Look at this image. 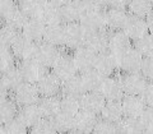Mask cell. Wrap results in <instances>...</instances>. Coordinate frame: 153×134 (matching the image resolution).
Segmentation results:
<instances>
[{
	"mask_svg": "<svg viewBox=\"0 0 153 134\" xmlns=\"http://www.w3.org/2000/svg\"><path fill=\"white\" fill-rule=\"evenodd\" d=\"M61 8V18L63 23H73L79 22L80 17L85 9L83 0H69Z\"/></svg>",
	"mask_w": 153,
	"mask_h": 134,
	"instance_id": "21",
	"label": "cell"
},
{
	"mask_svg": "<svg viewBox=\"0 0 153 134\" xmlns=\"http://www.w3.org/2000/svg\"><path fill=\"white\" fill-rule=\"evenodd\" d=\"M18 118L31 129L44 118V115L41 112L38 103H33V105H27V106H22L19 109Z\"/></svg>",
	"mask_w": 153,
	"mask_h": 134,
	"instance_id": "25",
	"label": "cell"
},
{
	"mask_svg": "<svg viewBox=\"0 0 153 134\" xmlns=\"http://www.w3.org/2000/svg\"><path fill=\"white\" fill-rule=\"evenodd\" d=\"M61 92H63V95H71V96H78V97H80V96L85 92L80 75H75L73 78H69L68 80L63 82Z\"/></svg>",
	"mask_w": 153,
	"mask_h": 134,
	"instance_id": "36",
	"label": "cell"
},
{
	"mask_svg": "<svg viewBox=\"0 0 153 134\" xmlns=\"http://www.w3.org/2000/svg\"><path fill=\"white\" fill-rule=\"evenodd\" d=\"M27 19H28V17L22 12V9L19 8L18 4H17V5L3 18V23H5V25L10 26L13 28H17V30L21 31L23 28V26H25Z\"/></svg>",
	"mask_w": 153,
	"mask_h": 134,
	"instance_id": "33",
	"label": "cell"
},
{
	"mask_svg": "<svg viewBox=\"0 0 153 134\" xmlns=\"http://www.w3.org/2000/svg\"><path fill=\"white\" fill-rule=\"evenodd\" d=\"M134 47L143 56H153V33H147L138 41L134 42Z\"/></svg>",
	"mask_w": 153,
	"mask_h": 134,
	"instance_id": "40",
	"label": "cell"
},
{
	"mask_svg": "<svg viewBox=\"0 0 153 134\" xmlns=\"http://www.w3.org/2000/svg\"><path fill=\"white\" fill-rule=\"evenodd\" d=\"M54 123L57 133H73L74 129V115H69L60 111L54 118Z\"/></svg>",
	"mask_w": 153,
	"mask_h": 134,
	"instance_id": "37",
	"label": "cell"
},
{
	"mask_svg": "<svg viewBox=\"0 0 153 134\" xmlns=\"http://www.w3.org/2000/svg\"><path fill=\"white\" fill-rule=\"evenodd\" d=\"M94 69L103 77L116 75L117 71L120 70L119 69V56L115 55L110 50L100 52V54H97Z\"/></svg>",
	"mask_w": 153,
	"mask_h": 134,
	"instance_id": "7",
	"label": "cell"
},
{
	"mask_svg": "<svg viewBox=\"0 0 153 134\" xmlns=\"http://www.w3.org/2000/svg\"><path fill=\"white\" fill-rule=\"evenodd\" d=\"M36 42H33L31 40H28L25 36H19L18 40L14 42V45L12 46V50L16 55L17 60L25 61V60H30L35 57V52H36Z\"/></svg>",
	"mask_w": 153,
	"mask_h": 134,
	"instance_id": "20",
	"label": "cell"
},
{
	"mask_svg": "<svg viewBox=\"0 0 153 134\" xmlns=\"http://www.w3.org/2000/svg\"><path fill=\"white\" fill-rule=\"evenodd\" d=\"M105 103H106V98L101 95L100 91H88L80 96L82 109L96 115L101 114Z\"/></svg>",
	"mask_w": 153,
	"mask_h": 134,
	"instance_id": "15",
	"label": "cell"
},
{
	"mask_svg": "<svg viewBox=\"0 0 153 134\" xmlns=\"http://www.w3.org/2000/svg\"><path fill=\"white\" fill-rule=\"evenodd\" d=\"M142 123L144 125L146 133H152L153 134V106H147L144 112L142 114Z\"/></svg>",
	"mask_w": 153,
	"mask_h": 134,
	"instance_id": "45",
	"label": "cell"
},
{
	"mask_svg": "<svg viewBox=\"0 0 153 134\" xmlns=\"http://www.w3.org/2000/svg\"><path fill=\"white\" fill-rule=\"evenodd\" d=\"M51 69H52V73H55L63 82L78 75L79 73L73 57V52H68V51H61V54L59 55V57H57V60L55 61V64L52 65Z\"/></svg>",
	"mask_w": 153,
	"mask_h": 134,
	"instance_id": "1",
	"label": "cell"
},
{
	"mask_svg": "<svg viewBox=\"0 0 153 134\" xmlns=\"http://www.w3.org/2000/svg\"><path fill=\"white\" fill-rule=\"evenodd\" d=\"M153 10V0H129L128 12L131 16L146 18Z\"/></svg>",
	"mask_w": 153,
	"mask_h": 134,
	"instance_id": "32",
	"label": "cell"
},
{
	"mask_svg": "<svg viewBox=\"0 0 153 134\" xmlns=\"http://www.w3.org/2000/svg\"><path fill=\"white\" fill-rule=\"evenodd\" d=\"M12 97L18 103V106L22 107V106H27V105L38 103L42 96L40 91H38L37 84L23 82L18 88H16L12 92Z\"/></svg>",
	"mask_w": 153,
	"mask_h": 134,
	"instance_id": "2",
	"label": "cell"
},
{
	"mask_svg": "<svg viewBox=\"0 0 153 134\" xmlns=\"http://www.w3.org/2000/svg\"><path fill=\"white\" fill-rule=\"evenodd\" d=\"M93 133H96V134H116V133H119L117 124L108 121L103 118H98V120L94 125Z\"/></svg>",
	"mask_w": 153,
	"mask_h": 134,
	"instance_id": "42",
	"label": "cell"
},
{
	"mask_svg": "<svg viewBox=\"0 0 153 134\" xmlns=\"http://www.w3.org/2000/svg\"><path fill=\"white\" fill-rule=\"evenodd\" d=\"M0 74H1V73H0Z\"/></svg>",
	"mask_w": 153,
	"mask_h": 134,
	"instance_id": "54",
	"label": "cell"
},
{
	"mask_svg": "<svg viewBox=\"0 0 153 134\" xmlns=\"http://www.w3.org/2000/svg\"><path fill=\"white\" fill-rule=\"evenodd\" d=\"M45 31H46V25L40 18H28L23 28L21 30V33L22 36H25L28 40L38 44V42L44 41Z\"/></svg>",
	"mask_w": 153,
	"mask_h": 134,
	"instance_id": "16",
	"label": "cell"
},
{
	"mask_svg": "<svg viewBox=\"0 0 153 134\" xmlns=\"http://www.w3.org/2000/svg\"><path fill=\"white\" fill-rule=\"evenodd\" d=\"M100 92L106 98V101H121L124 97V89L121 87L120 78L119 75H110L105 77L102 80V84L100 87Z\"/></svg>",
	"mask_w": 153,
	"mask_h": 134,
	"instance_id": "9",
	"label": "cell"
},
{
	"mask_svg": "<svg viewBox=\"0 0 153 134\" xmlns=\"http://www.w3.org/2000/svg\"><path fill=\"white\" fill-rule=\"evenodd\" d=\"M140 73L148 82H153V56H146L143 59Z\"/></svg>",
	"mask_w": 153,
	"mask_h": 134,
	"instance_id": "44",
	"label": "cell"
},
{
	"mask_svg": "<svg viewBox=\"0 0 153 134\" xmlns=\"http://www.w3.org/2000/svg\"><path fill=\"white\" fill-rule=\"evenodd\" d=\"M18 103L14 101L13 97H8L7 100L0 101V123L5 124L10 121L18 115Z\"/></svg>",
	"mask_w": 153,
	"mask_h": 134,
	"instance_id": "31",
	"label": "cell"
},
{
	"mask_svg": "<svg viewBox=\"0 0 153 134\" xmlns=\"http://www.w3.org/2000/svg\"><path fill=\"white\" fill-rule=\"evenodd\" d=\"M10 89H9L5 84H4V82L1 79H0V101H3V100H7L9 96H10Z\"/></svg>",
	"mask_w": 153,
	"mask_h": 134,
	"instance_id": "50",
	"label": "cell"
},
{
	"mask_svg": "<svg viewBox=\"0 0 153 134\" xmlns=\"http://www.w3.org/2000/svg\"><path fill=\"white\" fill-rule=\"evenodd\" d=\"M38 91L42 97L46 96H59L63 88V80L55 73H47L40 82L37 83Z\"/></svg>",
	"mask_w": 153,
	"mask_h": 134,
	"instance_id": "19",
	"label": "cell"
},
{
	"mask_svg": "<svg viewBox=\"0 0 153 134\" xmlns=\"http://www.w3.org/2000/svg\"><path fill=\"white\" fill-rule=\"evenodd\" d=\"M46 26L52 25H59L63 23V18H61V8L56 4H52L50 1H46L45 5L42 7L38 17Z\"/></svg>",
	"mask_w": 153,
	"mask_h": 134,
	"instance_id": "24",
	"label": "cell"
},
{
	"mask_svg": "<svg viewBox=\"0 0 153 134\" xmlns=\"http://www.w3.org/2000/svg\"><path fill=\"white\" fill-rule=\"evenodd\" d=\"M16 5V0H0V19H3Z\"/></svg>",
	"mask_w": 153,
	"mask_h": 134,
	"instance_id": "47",
	"label": "cell"
},
{
	"mask_svg": "<svg viewBox=\"0 0 153 134\" xmlns=\"http://www.w3.org/2000/svg\"><path fill=\"white\" fill-rule=\"evenodd\" d=\"M30 132L33 134H55V133H57L54 119H50V118H42L35 127L30 129Z\"/></svg>",
	"mask_w": 153,
	"mask_h": 134,
	"instance_id": "41",
	"label": "cell"
},
{
	"mask_svg": "<svg viewBox=\"0 0 153 134\" xmlns=\"http://www.w3.org/2000/svg\"><path fill=\"white\" fill-rule=\"evenodd\" d=\"M16 61L17 57L10 47L0 45V73H4L13 66H16Z\"/></svg>",
	"mask_w": 153,
	"mask_h": 134,
	"instance_id": "39",
	"label": "cell"
},
{
	"mask_svg": "<svg viewBox=\"0 0 153 134\" xmlns=\"http://www.w3.org/2000/svg\"><path fill=\"white\" fill-rule=\"evenodd\" d=\"M47 0H18V7L28 18H37Z\"/></svg>",
	"mask_w": 153,
	"mask_h": 134,
	"instance_id": "35",
	"label": "cell"
},
{
	"mask_svg": "<svg viewBox=\"0 0 153 134\" xmlns=\"http://www.w3.org/2000/svg\"><path fill=\"white\" fill-rule=\"evenodd\" d=\"M73 52L74 61L76 64V68L80 73H83L85 70L93 69L96 64V59H97V52L89 49L88 46H80L78 49L71 51Z\"/></svg>",
	"mask_w": 153,
	"mask_h": 134,
	"instance_id": "11",
	"label": "cell"
},
{
	"mask_svg": "<svg viewBox=\"0 0 153 134\" xmlns=\"http://www.w3.org/2000/svg\"><path fill=\"white\" fill-rule=\"evenodd\" d=\"M108 50L114 52L115 55H121L130 47H133V41L130 40L123 30L119 31H110L108 32Z\"/></svg>",
	"mask_w": 153,
	"mask_h": 134,
	"instance_id": "14",
	"label": "cell"
},
{
	"mask_svg": "<svg viewBox=\"0 0 153 134\" xmlns=\"http://www.w3.org/2000/svg\"><path fill=\"white\" fill-rule=\"evenodd\" d=\"M5 130L9 134H26L30 132V128H28L17 115L14 119H12L10 121H8L5 124Z\"/></svg>",
	"mask_w": 153,
	"mask_h": 134,
	"instance_id": "43",
	"label": "cell"
},
{
	"mask_svg": "<svg viewBox=\"0 0 153 134\" xmlns=\"http://www.w3.org/2000/svg\"><path fill=\"white\" fill-rule=\"evenodd\" d=\"M0 79L4 82V84L10 89V92H13L16 88H18L23 82V75H22V71L19 69V65H16L10 68L9 70L4 71V73L0 74Z\"/></svg>",
	"mask_w": 153,
	"mask_h": 134,
	"instance_id": "29",
	"label": "cell"
},
{
	"mask_svg": "<svg viewBox=\"0 0 153 134\" xmlns=\"http://www.w3.org/2000/svg\"><path fill=\"white\" fill-rule=\"evenodd\" d=\"M82 109L80 105V97L71 95H63L61 97V111L69 115H75Z\"/></svg>",
	"mask_w": 153,
	"mask_h": 134,
	"instance_id": "38",
	"label": "cell"
},
{
	"mask_svg": "<svg viewBox=\"0 0 153 134\" xmlns=\"http://www.w3.org/2000/svg\"><path fill=\"white\" fill-rule=\"evenodd\" d=\"M19 69L22 71L25 82H30L33 84H37L47 73H49V68L45 66L44 64H41L40 61H37L36 59L21 61Z\"/></svg>",
	"mask_w": 153,
	"mask_h": 134,
	"instance_id": "4",
	"label": "cell"
},
{
	"mask_svg": "<svg viewBox=\"0 0 153 134\" xmlns=\"http://www.w3.org/2000/svg\"><path fill=\"white\" fill-rule=\"evenodd\" d=\"M80 78H82L85 92H88V91H98L105 77L93 68V69H89V70H85L83 73H80Z\"/></svg>",
	"mask_w": 153,
	"mask_h": 134,
	"instance_id": "30",
	"label": "cell"
},
{
	"mask_svg": "<svg viewBox=\"0 0 153 134\" xmlns=\"http://www.w3.org/2000/svg\"><path fill=\"white\" fill-rule=\"evenodd\" d=\"M147 19V25H148V30H149L151 33H153V10L148 14V16L146 17Z\"/></svg>",
	"mask_w": 153,
	"mask_h": 134,
	"instance_id": "51",
	"label": "cell"
},
{
	"mask_svg": "<svg viewBox=\"0 0 153 134\" xmlns=\"http://www.w3.org/2000/svg\"><path fill=\"white\" fill-rule=\"evenodd\" d=\"M126 35L130 37L131 41H138L139 38H142L143 36H146L147 33H149L148 30V25H147V19L143 17H137V16H131L129 17L128 23L125 28L123 30Z\"/></svg>",
	"mask_w": 153,
	"mask_h": 134,
	"instance_id": "18",
	"label": "cell"
},
{
	"mask_svg": "<svg viewBox=\"0 0 153 134\" xmlns=\"http://www.w3.org/2000/svg\"><path fill=\"white\" fill-rule=\"evenodd\" d=\"M121 87L125 95H142L144 91L148 80L143 77L140 71H134V73H121L119 74Z\"/></svg>",
	"mask_w": 153,
	"mask_h": 134,
	"instance_id": "5",
	"label": "cell"
},
{
	"mask_svg": "<svg viewBox=\"0 0 153 134\" xmlns=\"http://www.w3.org/2000/svg\"><path fill=\"white\" fill-rule=\"evenodd\" d=\"M44 41L57 47H65V23L46 26Z\"/></svg>",
	"mask_w": 153,
	"mask_h": 134,
	"instance_id": "23",
	"label": "cell"
},
{
	"mask_svg": "<svg viewBox=\"0 0 153 134\" xmlns=\"http://www.w3.org/2000/svg\"><path fill=\"white\" fill-rule=\"evenodd\" d=\"M129 0H106L107 8H115V9H128Z\"/></svg>",
	"mask_w": 153,
	"mask_h": 134,
	"instance_id": "48",
	"label": "cell"
},
{
	"mask_svg": "<svg viewBox=\"0 0 153 134\" xmlns=\"http://www.w3.org/2000/svg\"><path fill=\"white\" fill-rule=\"evenodd\" d=\"M60 54H61L60 47L47 44L45 41H41L36 45V52L33 59L40 61L41 64H44L47 68H52V65L55 64V61L57 60Z\"/></svg>",
	"mask_w": 153,
	"mask_h": 134,
	"instance_id": "10",
	"label": "cell"
},
{
	"mask_svg": "<svg viewBox=\"0 0 153 134\" xmlns=\"http://www.w3.org/2000/svg\"><path fill=\"white\" fill-rule=\"evenodd\" d=\"M38 106L44 118L54 119L57 114L61 111V98L59 96H46L41 97L38 101Z\"/></svg>",
	"mask_w": 153,
	"mask_h": 134,
	"instance_id": "26",
	"label": "cell"
},
{
	"mask_svg": "<svg viewBox=\"0 0 153 134\" xmlns=\"http://www.w3.org/2000/svg\"><path fill=\"white\" fill-rule=\"evenodd\" d=\"M85 8H97V9H105L107 8L106 0H83Z\"/></svg>",
	"mask_w": 153,
	"mask_h": 134,
	"instance_id": "49",
	"label": "cell"
},
{
	"mask_svg": "<svg viewBox=\"0 0 153 134\" xmlns=\"http://www.w3.org/2000/svg\"><path fill=\"white\" fill-rule=\"evenodd\" d=\"M47 1H50L52 4H56V5H59V7H63L64 4H66L69 1V0H47Z\"/></svg>",
	"mask_w": 153,
	"mask_h": 134,
	"instance_id": "52",
	"label": "cell"
},
{
	"mask_svg": "<svg viewBox=\"0 0 153 134\" xmlns=\"http://www.w3.org/2000/svg\"><path fill=\"white\" fill-rule=\"evenodd\" d=\"M143 56L135 47H130L121 55H119V69L121 73H134V71H140Z\"/></svg>",
	"mask_w": 153,
	"mask_h": 134,
	"instance_id": "8",
	"label": "cell"
},
{
	"mask_svg": "<svg viewBox=\"0 0 153 134\" xmlns=\"http://www.w3.org/2000/svg\"><path fill=\"white\" fill-rule=\"evenodd\" d=\"M100 116L106 119L108 121L117 124L125 116V115H124L123 106H121V101H106L101 114H100Z\"/></svg>",
	"mask_w": 153,
	"mask_h": 134,
	"instance_id": "28",
	"label": "cell"
},
{
	"mask_svg": "<svg viewBox=\"0 0 153 134\" xmlns=\"http://www.w3.org/2000/svg\"><path fill=\"white\" fill-rule=\"evenodd\" d=\"M21 35H22L21 31L17 30V28H13L10 26L5 25V23L0 25V45L1 46L10 47L12 49L14 42L18 40Z\"/></svg>",
	"mask_w": 153,
	"mask_h": 134,
	"instance_id": "34",
	"label": "cell"
},
{
	"mask_svg": "<svg viewBox=\"0 0 153 134\" xmlns=\"http://www.w3.org/2000/svg\"><path fill=\"white\" fill-rule=\"evenodd\" d=\"M117 130L123 134H140L146 133L144 125L142 123L140 118H129L124 116L117 123Z\"/></svg>",
	"mask_w": 153,
	"mask_h": 134,
	"instance_id": "27",
	"label": "cell"
},
{
	"mask_svg": "<svg viewBox=\"0 0 153 134\" xmlns=\"http://www.w3.org/2000/svg\"><path fill=\"white\" fill-rule=\"evenodd\" d=\"M85 46L92 49L97 54L108 50V32L106 30L102 31H88L85 36Z\"/></svg>",
	"mask_w": 153,
	"mask_h": 134,
	"instance_id": "22",
	"label": "cell"
},
{
	"mask_svg": "<svg viewBox=\"0 0 153 134\" xmlns=\"http://www.w3.org/2000/svg\"><path fill=\"white\" fill-rule=\"evenodd\" d=\"M121 106L124 115L129 118H140L147 109L144 100L139 95H124L121 98Z\"/></svg>",
	"mask_w": 153,
	"mask_h": 134,
	"instance_id": "12",
	"label": "cell"
},
{
	"mask_svg": "<svg viewBox=\"0 0 153 134\" xmlns=\"http://www.w3.org/2000/svg\"><path fill=\"white\" fill-rule=\"evenodd\" d=\"M87 28L80 22L65 23V47L69 50H75L85 44Z\"/></svg>",
	"mask_w": 153,
	"mask_h": 134,
	"instance_id": "3",
	"label": "cell"
},
{
	"mask_svg": "<svg viewBox=\"0 0 153 134\" xmlns=\"http://www.w3.org/2000/svg\"><path fill=\"white\" fill-rule=\"evenodd\" d=\"M142 98L144 100L147 106H153V82H148L144 91L142 92Z\"/></svg>",
	"mask_w": 153,
	"mask_h": 134,
	"instance_id": "46",
	"label": "cell"
},
{
	"mask_svg": "<svg viewBox=\"0 0 153 134\" xmlns=\"http://www.w3.org/2000/svg\"><path fill=\"white\" fill-rule=\"evenodd\" d=\"M105 14H106V27L110 31L124 30L129 17H130V13L128 12V9L107 8L105 10Z\"/></svg>",
	"mask_w": 153,
	"mask_h": 134,
	"instance_id": "17",
	"label": "cell"
},
{
	"mask_svg": "<svg viewBox=\"0 0 153 134\" xmlns=\"http://www.w3.org/2000/svg\"><path fill=\"white\" fill-rule=\"evenodd\" d=\"M4 133H7V130H5V125L0 123V134H4Z\"/></svg>",
	"mask_w": 153,
	"mask_h": 134,
	"instance_id": "53",
	"label": "cell"
},
{
	"mask_svg": "<svg viewBox=\"0 0 153 134\" xmlns=\"http://www.w3.org/2000/svg\"><path fill=\"white\" fill-rule=\"evenodd\" d=\"M79 22L88 31H102L107 30L106 27V14L105 9L97 8H85L80 17Z\"/></svg>",
	"mask_w": 153,
	"mask_h": 134,
	"instance_id": "6",
	"label": "cell"
},
{
	"mask_svg": "<svg viewBox=\"0 0 153 134\" xmlns=\"http://www.w3.org/2000/svg\"><path fill=\"white\" fill-rule=\"evenodd\" d=\"M97 120H98V115L80 109L79 111L74 115L73 133H79V134L93 133V129H94V125H96V123H97Z\"/></svg>",
	"mask_w": 153,
	"mask_h": 134,
	"instance_id": "13",
	"label": "cell"
}]
</instances>
